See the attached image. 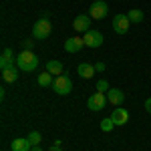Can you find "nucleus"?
I'll use <instances>...</instances> for the list:
<instances>
[{"mask_svg": "<svg viewBox=\"0 0 151 151\" xmlns=\"http://www.w3.org/2000/svg\"><path fill=\"white\" fill-rule=\"evenodd\" d=\"M32 47H35V42H32V40H24V42H22L24 50H32Z\"/></svg>", "mask_w": 151, "mask_h": 151, "instance_id": "4be33fe9", "label": "nucleus"}, {"mask_svg": "<svg viewBox=\"0 0 151 151\" xmlns=\"http://www.w3.org/2000/svg\"><path fill=\"white\" fill-rule=\"evenodd\" d=\"M16 67L20 70L30 73V70H35L36 67H38V57H36L32 50H22V52L16 57Z\"/></svg>", "mask_w": 151, "mask_h": 151, "instance_id": "f257e3e1", "label": "nucleus"}, {"mask_svg": "<svg viewBox=\"0 0 151 151\" xmlns=\"http://www.w3.org/2000/svg\"><path fill=\"white\" fill-rule=\"evenodd\" d=\"M30 147H32V143L28 139H22V137H18V139H14L10 143L12 151H30Z\"/></svg>", "mask_w": 151, "mask_h": 151, "instance_id": "ddd939ff", "label": "nucleus"}, {"mask_svg": "<svg viewBox=\"0 0 151 151\" xmlns=\"http://www.w3.org/2000/svg\"><path fill=\"white\" fill-rule=\"evenodd\" d=\"M52 77H55V75H50V73H40V75H38V85H40V87H50V85H52Z\"/></svg>", "mask_w": 151, "mask_h": 151, "instance_id": "f3484780", "label": "nucleus"}, {"mask_svg": "<svg viewBox=\"0 0 151 151\" xmlns=\"http://www.w3.org/2000/svg\"><path fill=\"white\" fill-rule=\"evenodd\" d=\"M113 127H115V123H113V119H111V117L101 121V129H103V131H113Z\"/></svg>", "mask_w": 151, "mask_h": 151, "instance_id": "6ab92c4d", "label": "nucleus"}, {"mask_svg": "<svg viewBox=\"0 0 151 151\" xmlns=\"http://www.w3.org/2000/svg\"><path fill=\"white\" fill-rule=\"evenodd\" d=\"M105 69H107V67H105V63H97V65H95V70H97V73H103Z\"/></svg>", "mask_w": 151, "mask_h": 151, "instance_id": "5701e85b", "label": "nucleus"}, {"mask_svg": "<svg viewBox=\"0 0 151 151\" xmlns=\"http://www.w3.org/2000/svg\"><path fill=\"white\" fill-rule=\"evenodd\" d=\"M40 139H42V137H40V133H38V131H32V133L28 135V141L32 143V147H36V145L40 143Z\"/></svg>", "mask_w": 151, "mask_h": 151, "instance_id": "aec40b11", "label": "nucleus"}, {"mask_svg": "<svg viewBox=\"0 0 151 151\" xmlns=\"http://www.w3.org/2000/svg\"><path fill=\"white\" fill-rule=\"evenodd\" d=\"M18 79V69L16 67H10V69L2 70V81L4 83H14Z\"/></svg>", "mask_w": 151, "mask_h": 151, "instance_id": "dca6fc26", "label": "nucleus"}, {"mask_svg": "<svg viewBox=\"0 0 151 151\" xmlns=\"http://www.w3.org/2000/svg\"><path fill=\"white\" fill-rule=\"evenodd\" d=\"M129 24H131V20H129L127 14H117V16H113V30H115L117 35H125L129 30Z\"/></svg>", "mask_w": 151, "mask_h": 151, "instance_id": "0eeeda50", "label": "nucleus"}, {"mask_svg": "<svg viewBox=\"0 0 151 151\" xmlns=\"http://www.w3.org/2000/svg\"><path fill=\"white\" fill-rule=\"evenodd\" d=\"M111 119H113V123H115V125H125V123L129 121L127 109H115V111L111 113Z\"/></svg>", "mask_w": 151, "mask_h": 151, "instance_id": "f8f14e48", "label": "nucleus"}, {"mask_svg": "<svg viewBox=\"0 0 151 151\" xmlns=\"http://www.w3.org/2000/svg\"><path fill=\"white\" fill-rule=\"evenodd\" d=\"M107 14H109V6H107L105 0H95L93 4H91V8H89V16L95 18V20H101Z\"/></svg>", "mask_w": 151, "mask_h": 151, "instance_id": "20e7f679", "label": "nucleus"}, {"mask_svg": "<svg viewBox=\"0 0 151 151\" xmlns=\"http://www.w3.org/2000/svg\"><path fill=\"white\" fill-rule=\"evenodd\" d=\"M107 95L105 93H95L89 97V101H87V105H89V109L91 111H103L105 107H107Z\"/></svg>", "mask_w": 151, "mask_h": 151, "instance_id": "423d86ee", "label": "nucleus"}, {"mask_svg": "<svg viewBox=\"0 0 151 151\" xmlns=\"http://www.w3.org/2000/svg\"><path fill=\"white\" fill-rule=\"evenodd\" d=\"M14 63H16V57H14V52H12V48H4L2 50V57H0V69L6 70L14 67Z\"/></svg>", "mask_w": 151, "mask_h": 151, "instance_id": "9d476101", "label": "nucleus"}, {"mask_svg": "<svg viewBox=\"0 0 151 151\" xmlns=\"http://www.w3.org/2000/svg\"><path fill=\"white\" fill-rule=\"evenodd\" d=\"M145 109H147V113H151V97L145 101Z\"/></svg>", "mask_w": 151, "mask_h": 151, "instance_id": "b1692460", "label": "nucleus"}, {"mask_svg": "<svg viewBox=\"0 0 151 151\" xmlns=\"http://www.w3.org/2000/svg\"><path fill=\"white\" fill-rule=\"evenodd\" d=\"M50 32H52V24H50V20H48V12H45L42 18L36 20L35 28H32V38H36V40H45Z\"/></svg>", "mask_w": 151, "mask_h": 151, "instance_id": "f03ea898", "label": "nucleus"}, {"mask_svg": "<svg viewBox=\"0 0 151 151\" xmlns=\"http://www.w3.org/2000/svg\"><path fill=\"white\" fill-rule=\"evenodd\" d=\"M77 73H79V77H83V79H91L97 70H95L93 65H89V63H81V65L77 67Z\"/></svg>", "mask_w": 151, "mask_h": 151, "instance_id": "4468645a", "label": "nucleus"}, {"mask_svg": "<svg viewBox=\"0 0 151 151\" xmlns=\"http://www.w3.org/2000/svg\"><path fill=\"white\" fill-rule=\"evenodd\" d=\"M50 151H63V149H60L58 145H52V147H50Z\"/></svg>", "mask_w": 151, "mask_h": 151, "instance_id": "393cba45", "label": "nucleus"}, {"mask_svg": "<svg viewBox=\"0 0 151 151\" xmlns=\"http://www.w3.org/2000/svg\"><path fill=\"white\" fill-rule=\"evenodd\" d=\"M47 70L55 77H60L63 75V63L60 60H47Z\"/></svg>", "mask_w": 151, "mask_h": 151, "instance_id": "2eb2a0df", "label": "nucleus"}, {"mask_svg": "<svg viewBox=\"0 0 151 151\" xmlns=\"http://www.w3.org/2000/svg\"><path fill=\"white\" fill-rule=\"evenodd\" d=\"M105 95H107V101L111 105H115V107H121L123 101H125V93L121 89H109Z\"/></svg>", "mask_w": 151, "mask_h": 151, "instance_id": "1a4fd4ad", "label": "nucleus"}, {"mask_svg": "<svg viewBox=\"0 0 151 151\" xmlns=\"http://www.w3.org/2000/svg\"><path fill=\"white\" fill-rule=\"evenodd\" d=\"M30 151H42V149H40V147H32Z\"/></svg>", "mask_w": 151, "mask_h": 151, "instance_id": "a878e982", "label": "nucleus"}, {"mask_svg": "<svg viewBox=\"0 0 151 151\" xmlns=\"http://www.w3.org/2000/svg\"><path fill=\"white\" fill-rule=\"evenodd\" d=\"M85 47V40H83L81 36H73V38H67V42H65V50L67 52H79L81 48Z\"/></svg>", "mask_w": 151, "mask_h": 151, "instance_id": "9b49d317", "label": "nucleus"}, {"mask_svg": "<svg viewBox=\"0 0 151 151\" xmlns=\"http://www.w3.org/2000/svg\"><path fill=\"white\" fill-rule=\"evenodd\" d=\"M73 28L77 30V32H87V30H91V16L89 14H79L77 18H75V22H73Z\"/></svg>", "mask_w": 151, "mask_h": 151, "instance_id": "6e6552de", "label": "nucleus"}, {"mask_svg": "<svg viewBox=\"0 0 151 151\" xmlns=\"http://www.w3.org/2000/svg\"><path fill=\"white\" fill-rule=\"evenodd\" d=\"M127 16H129V20L133 24H139L141 20H143V12L139 10V8H133V10H129L127 12Z\"/></svg>", "mask_w": 151, "mask_h": 151, "instance_id": "a211bd4d", "label": "nucleus"}, {"mask_svg": "<svg viewBox=\"0 0 151 151\" xmlns=\"http://www.w3.org/2000/svg\"><path fill=\"white\" fill-rule=\"evenodd\" d=\"M83 40H85V47H91V48H99L103 45V35L99 32V30H87L85 35H83Z\"/></svg>", "mask_w": 151, "mask_h": 151, "instance_id": "39448f33", "label": "nucleus"}, {"mask_svg": "<svg viewBox=\"0 0 151 151\" xmlns=\"http://www.w3.org/2000/svg\"><path fill=\"white\" fill-rule=\"evenodd\" d=\"M52 89H55V93H58V95H69L70 91H73V81L69 79V75H60V77L55 79Z\"/></svg>", "mask_w": 151, "mask_h": 151, "instance_id": "7ed1b4c3", "label": "nucleus"}, {"mask_svg": "<svg viewBox=\"0 0 151 151\" xmlns=\"http://www.w3.org/2000/svg\"><path fill=\"white\" fill-rule=\"evenodd\" d=\"M109 91V83L101 79V81H97V93H107Z\"/></svg>", "mask_w": 151, "mask_h": 151, "instance_id": "412c9836", "label": "nucleus"}]
</instances>
